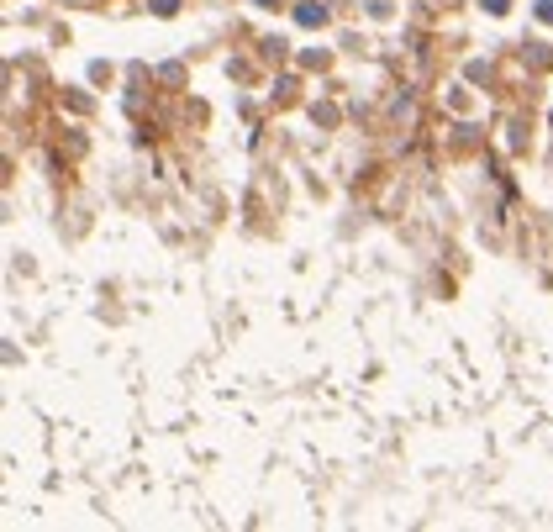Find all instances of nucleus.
Instances as JSON below:
<instances>
[{"label": "nucleus", "instance_id": "nucleus-1", "mask_svg": "<svg viewBox=\"0 0 553 532\" xmlns=\"http://www.w3.org/2000/svg\"><path fill=\"white\" fill-rule=\"evenodd\" d=\"M537 11H543V21H553V0H543V6H537Z\"/></svg>", "mask_w": 553, "mask_h": 532}]
</instances>
